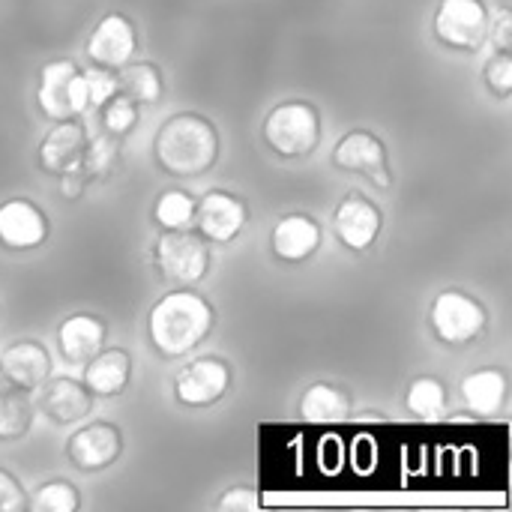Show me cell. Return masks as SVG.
Segmentation results:
<instances>
[{
	"instance_id": "obj_24",
	"label": "cell",
	"mask_w": 512,
	"mask_h": 512,
	"mask_svg": "<svg viewBox=\"0 0 512 512\" xmlns=\"http://www.w3.org/2000/svg\"><path fill=\"white\" fill-rule=\"evenodd\" d=\"M33 426V402L27 390L12 387L0 393V441H21Z\"/></svg>"
},
{
	"instance_id": "obj_3",
	"label": "cell",
	"mask_w": 512,
	"mask_h": 512,
	"mask_svg": "<svg viewBox=\"0 0 512 512\" xmlns=\"http://www.w3.org/2000/svg\"><path fill=\"white\" fill-rule=\"evenodd\" d=\"M264 141L285 159L309 156L321 141V114L309 102H282L264 120Z\"/></svg>"
},
{
	"instance_id": "obj_35",
	"label": "cell",
	"mask_w": 512,
	"mask_h": 512,
	"mask_svg": "<svg viewBox=\"0 0 512 512\" xmlns=\"http://www.w3.org/2000/svg\"><path fill=\"white\" fill-rule=\"evenodd\" d=\"M84 183H87V174H84L81 168L60 174V192H63V198H69V201L78 198V195L84 192Z\"/></svg>"
},
{
	"instance_id": "obj_7",
	"label": "cell",
	"mask_w": 512,
	"mask_h": 512,
	"mask_svg": "<svg viewBox=\"0 0 512 512\" xmlns=\"http://www.w3.org/2000/svg\"><path fill=\"white\" fill-rule=\"evenodd\" d=\"M435 36L459 51H474L489 36V9L483 0H441L435 12Z\"/></svg>"
},
{
	"instance_id": "obj_32",
	"label": "cell",
	"mask_w": 512,
	"mask_h": 512,
	"mask_svg": "<svg viewBox=\"0 0 512 512\" xmlns=\"http://www.w3.org/2000/svg\"><path fill=\"white\" fill-rule=\"evenodd\" d=\"M27 510V498L18 486V480L0 468V512H24Z\"/></svg>"
},
{
	"instance_id": "obj_23",
	"label": "cell",
	"mask_w": 512,
	"mask_h": 512,
	"mask_svg": "<svg viewBox=\"0 0 512 512\" xmlns=\"http://www.w3.org/2000/svg\"><path fill=\"white\" fill-rule=\"evenodd\" d=\"M117 93L132 99L135 105H153L162 96V75L150 63H123L117 66Z\"/></svg>"
},
{
	"instance_id": "obj_28",
	"label": "cell",
	"mask_w": 512,
	"mask_h": 512,
	"mask_svg": "<svg viewBox=\"0 0 512 512\" xmlns=\"http://www.w3.org/2000/svg\"><path fill=\"white\" fill-rule=\"evenodd\" d=\"M114 156H117V141L114 138H96L90 147H84L81 171L87 177H105L114 165Z\"/></svg>"
},
{
	"instance_id": "obj_25",
	"label": "cell",
	"mask_w": 512,
	"mask_h": 512,
	"mask_svg": "<svg viewBox=\"0 0 512 512\" xmlns=\"http://www.w3.org/2000/svg\"><path fill=\"white\" fill-rule=\"evenodd\" d=\"M447 408V390L438 378H417L408 387V411L420 420H438Z\"/></svg>"
},
{
	"instance_id": "obj_17",
	"label": "cell",
	"mask_w": 512,
	"mask_h": 512,
	"mask_svg": "<svg viewBox=\"0 0 512 512\" xmlns=\"http://www.w3.org/2000/svg\"><path fill=\"white\" fill-rule=\"evenodd\" d=\"M84 147H87L84 129L75 120H60L57 129H51L39 144V165L42 171L57 174V177L66 171H75L81 168Z\"/></svg>"
},
{
	"instance_id": "obj_15",
	"label": "cell",
	"mask_w": 512,
	"mask_h": 512,
	"mask_svg": "<svg viewBox=\"0 0 512 512\" xmlns=\"http://www.w3.org/2000/svg\"><path fill=\"white\" fill-rule=\"evenodd\" d=\"M0 375L21 390H39L51 378V357L39 342H15L0 354Z\"/></svg>"
},
{
	"instance_id": "obj_26",
	"label": "cell",
	"mask_w": 512,
	"mask_h": 512,
	"mask_svg": "<svg viewBox=\"0 0 512 512\" xmlns=\"http://www.w3.org/2000/svg\"><path fill=\"white\" fill-rule=\"evenodd\" d=\"M153 219L162 228H189L195 222V198L180 189H168L159 195L153 207Z\"/></svg>"
},
{
	"instance_id": "obj_12",
	"label": "cell",
	"mask_w": 512,
	"mask_h": 512,
	"mask_svg": "<svg viewBox=\"0 0 512 512\" xmlns=\"http://www.w3.org/2000/svg\"><path fill=\"white\" fill-rule=\"evenodd\" d=\"M48 237L45 213L27 198H9L0 204V243L6 249L24 252L42 246Z\"/></svg>"
},
{
	"instance_id": "obj_31",
	"label": "cell",
	"mask_w": 512,
	"mask_h": 512,
	"mask_svg": "<svg viewBox=\"0 0 512 512\" xmlns=\"http://www.w3.org/2000/svg\"><path fill=\"white\" fill-rule=\"evenodd\" d=\"M486 84H489L498 96H510L512 93L510 51H498V57H495V60H489V66H486Z\"/></svg>"
},
{
	"instance_id": "obj_5",
	"label": "cell",
	"mask_w": 512,
	"mask_h": 512,
	"mask_svg": "<svg viewBox=\"0 0 512 512\" xmlns=\"http://www.w3.org/2000/svg\"><path fill=\"white\" fill-rule=\"evenodd\" d=\"M153 258L159 273L177 285L201 282L210 267L207 243L201 240V234H192L186 228H165L153 243Z\"/></svg>"
},
{
	"instance_id": "obj_2",
	"label": "cell",
	"mask_w": 512,
	"mask_h": 512,
	"mask_svg": "<svg viewBox=\"0 0 512 512\" xmlns=\"http://www.w3.org/2000/svg\"><path fill=\"white\" fill-rule=\"evenodd\" d=\"M156 162L174 177H201L219 156V135L201 114H174L162 123L153 141Z\"/></svg>"
},
{
	"instance_id": "obj_27",
	"label": "cell",
	"mask_w": 512,
	"mask_h": 512,
	"mask_svg": "<svg viewBox=\"0 0 512 512\" xmlns=\"http://www.w3.org/2000/svg\"><path fill=\"white\" fill-rule=\"evenodd\" d=\"M78 504H81V498H78L75 486L66 483V480L45 483L33 495V501H27V507H33L36 512H72L78 510Z\"/></svg>"
},
{
	"instance_id": "obj_11",
	"label": "cell",
	"mask_w": 512,
	"mask_h": 512,
	"mask_svg": "<svg viewBox=\"0 0 512 512\" xmlns=\"http://www.w3.org/2000/svg\"><path fill=\"white\" fill-rule=\"evenodd\" d=\"M333 225H336V237L354 249V252H363L369 249L378 234H381V225H384V216L381 210L366 201L360 192H348L342 198V204L336 207V216H333Z\"/></svg>"
},
{
	"instance_id": "obj_33",
	"label": "cell",
	"mask_w": 512,
	"mask_h": 512,
	"mask_svg": "<svg viewBox=\"0 0 512 512\" xmlns=\"http://www.w3.org/2000/svg\"><path fill=\"white\" fill-rule=\"evenodd\" d=\"M258 504H261V498H258L252 489H231V492H225V495L216 501V510L219 512L252 510V507H258Z\"/></svg>"
},
{
	"instance_id": "obj_22",
	"label": "cell",
	"mask_w": 512,
	"mask_h": 512,
	"mask_svg": "<svg viewBox=\"0 0 512 512\" xmlns=\"http://www.w3.org/2000/svg\"><path fill=\"white\" fill-rule=\"evenodd\" d=\"M348 411H351V402H348L345 390H339L333 384H315L300 399V417L306 423H321V426L342 423L348 417Z\"/></svg>"
},
{
	"instance_id": "obj_4",
	"label": "cell",
	"mask_w": 512,
	"mask_h": 512,
	"mask_svg": "<svg viewBox=\"0 0 512 512\" xmlns=\"http://www.w3.org/2000/svg\"><path fill=\"white\" fill-rule=\"evenodd\" d=\"M36 102L42 114L54 123L75 120L81 111H87V84L84 72L72 60H51L39 72Z\"/></svg>"
},
{
	"instance_id": "obj_14",
	"label": "cell",
	"mask_w": 512,
	"mask_h": 512,
	"mask_svg": "<svg viewBox=\"0 0 512 512\" xmlns=\"http://www.w3.org/2000/svg\"><path fill=\"white\" fill-rule=\"evenodd\" d=\"M120 453H123V438H120L117 426H111V423L84 426L81 432H75L69 438V447H66V456L81 471H102V468L114 465Z\"/></svg>"
},
{
	"instance_id": "obj_10",
	"label": "cell",
	"mask_w": 512,
	"mask_h": 512,
	"mask_svg": "<svg viewBox=\"0 0 512 512\" xmlns=\"http://www.w3.org/2000/svg\"><path fill=\"white\" fill-rule=\"evenodd\" d=\"M228 387H231V369L216 357H201L189 363L174 381L177 399L189 408H204L219 402L228 393Z\"/></svg>"
},
{
	"instance_id": "obj_9",
	"label": "cell",
	"mask_w": 512,
	"mask_h": 512,
	"mask_svg": "<svg viewBox=\"0 0 512 512\" xmlns=\"http://www.w3.org/2000/svg\"><path fill=\"white\" fill-rule=\"evenodd\" d=\"M246 219H249V207L231 192L213 189L195 204V225L201 237L213 243H231L243 231Z\"/></svg>"
},
{
	"instance_id": "obj_29",
	"label": "cell",
	"mask_w": 512,
	"mask_h": 512,
	"mask_svg": "<svg viewBox=\"0 0 512 512\" xmlns=\"http://www.w3.org/2000/svg\"><path fill=\"white\" fill-rule=\"evenodd\" d=\"M105 105H108V108H105V114H102L105 129H108L111 135H126V132L135 126V120H138L135 102H132V99H126V96H120V93H114Z\"/></svg>"
},
{
	"instance_id": "obj_34",
	"label": "cell",
	"mask_w": 512,
	"mask_h": 512,
	"mask_svg": "<svg viewBox=\"0 0 512 512\" xmlns=\"http://www.w3.org/2000/svg\"><path fill=\"white\" fill-rule=\"evenodd\" d=\"M486 39H492V45H495L498 51H510V45H512V18H510V12H507V9H501L495 21L489 18V36H486Z\"/></svg>"
},
{
	"instance_id": "obj_16",
	"label": "cell",
	"mask_w": 512,
	"mask_h": 512,
	"mask_svg": "<svg viewBox=\"0 0 512 512\" xmlns=\"http://www.w3.org/2000/svg\"><path fill=\"white\" fill-rule=\"evenodd\" d=\"M321 225L312 219V216H303V213H291V216H282L276 225H273V234H270V246L276 252V258L282 261H306L318 252L321 246Z\"/></svg>"
},
{
	"instance_id": "obj_30",
	"label": "cell",
	"mask_w": 512,
	"mask_h": 512,
	"mask_svg": "<svg viewBox=\"0 0 512 512\" xmlns=\"http://www.w3.org/2000/svg\"><path fill=\"white\" fill-rule=\"evenodd\" d=\"M84 84H87V105H105L117 93V81L105 66L84 69Z\"/></svg>"
},
{
	"instance_id": "obj_13",
	"label": "cell",
	"mask_w": 512,
	"mask_h": 512,
	"mask_svg": "<svg viewBox=\"0 0 512 512\" xmlns=\"http://www.w3.org/2000/svg\"><path fill=\"white\" fill-rule=\"evenodd\" d=\"M135 54V27L126 15L120 12H111L105 15L90 39H87V57L96 63V66H105V69H117L123 63H129Z\"/></svg>"
},
{
	"instance_id": "obj_18",
	"label": "cell",
	"mask_w": 512,
	"mask_h": 512,
	"mask_svg": "<svg viewBox=\"0 0 512 512\" xmlns=\"http://www.w3.org/2000/svg\"><path fill=\"white\" fill-rule=\"evenodd\" d=\"M105 321L93 318V315H72L60 324L57 330V345H60V354L75 363V366H84L90 357H96L102 348H105Z\"/></svg>"
},
{
	"instance_id": "obj_19",
	"label": "cell",
	"mask_w": 512,
	"mask_h": 512,
	"mask_svg": "<svg viewBox=\"0 0 512 512\" xmlns=\"http://www.w3.org/2000/svg\"><path fill=\"white\" fill-rule=\"evenodd\" d=\"M129 378H132V360L120 348H108V351L102 348L96 357L84 363V387L90 396L111 399L126 390Z\"/></svg>"
},
{
	"instance_id": "obj_1",
	"label": "cell",
	"mask_w": 512,
	"mask_h": 512,
	"mask_svg": "<svg viewBox=\"0 0 512 512\" xmlns=\"http://www.w3.org/2000/svg\"><path fill=\"white\" fill-rule=\"evenodd\" d=\"M213 306L195 291H171L165 294L147 315V333L153 348L168 357H186L195 351L213 330Z\"/></svg>"
},
{
	"instance_id": "obj_21",
	"label": "cell",
	"mask_w": 512,
	"mask_h": 512,
	"mask_svg": "<svg viewBox=\"0 0 512 512\" xmlns=\"http://www.w3.org/2000/svg\"><path fill=\"white\" fill-rule=\"evenodd\" d=\"M465 405L480 417H495L507 402V378L498 369H477L462 381Z\"/></svg>"
},
{
	"instance_id": "obj_6",
	"label": "cell",
	"mask_w": 512,
	"mask_h": 512,
	"mask_svg": "<svg viewBox=\"0 0 512 512\" xmlns=\"http://www.w3.org/2000/svg\"><path fill=\"white\" fill-rule=\"evenodd\" d=\"M432 330L444 345H471L474 339L483 336L486 330V309L462 291H444L441 297H435L432 312H429Z\"/></svg>"
},
{
	"instance_id": "obj_20",
	"label": "cell",
	"mask_w": 512,
	"mask_h": 512,
	"mask_svg": "<svg viewBox=\"0 0 512 512\" xmlns=\"http://www.w3.org/2000/svg\"><path fill=\"white\" fill-rule=\"evenodd\" d=\"M42 387H45L42 390V411L54 423L66 426V423L81 420L90 411V393L75 378H54V381L48 378Z\"/></svg>"
},
{
	"instance_id": "obj_8",
	"label": "cell",
	"mask_w": 512,
	"mask_h": 512,
	"mask_svg": "<svg viewBox=\"0 0 512 512\" xmlns=\"http://www.w3.org/2000/svg\"><path fill=\"white\" fill-rule=\"evenodd\" d=\"M333 165L342 171L366 174L378 189H393V174L387 165V147L369 129L348 132L333 150Z\"/></svg>"
}]
</instances>
